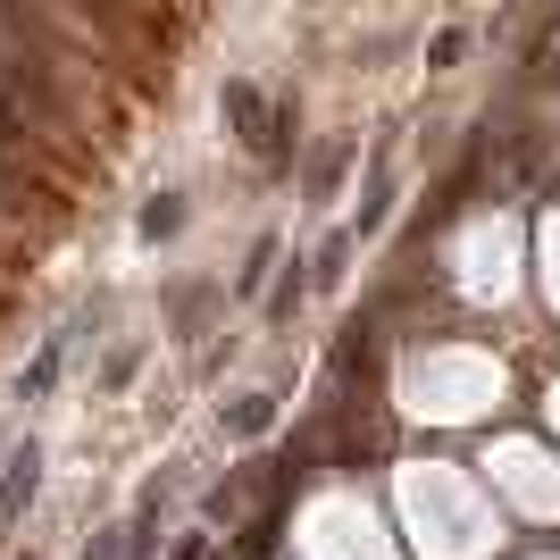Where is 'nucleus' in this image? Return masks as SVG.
Wrapping results in <instances>:
<instances>
[{
	"label": "nucleus",
	"instance_id": "f257e3e1",
	"mask_svg": "<svg viewBox=\"0 0 560 560\" xmlns=\"http://www.w3.org/2000/svg\"><path fill=\"white\" fill-rule=\"evenodd\" d=\"M34 486H43V444L25 435V444H9V460H0V527H18V518H25Z\"/></svg>",
	"mask_w": 560,
	"mask_h": 560
},
{
	"label": "nucleus",
	"instance_id": "f03ea898",
	"mask_svg": "<svg viewBox=\"0 0 560 560\" xmlns=\"http://www.w3.org/2000/svg\"><path fill=\"white\" fill-rule=\"evenodd\" d=\"M68 351H75V327H59V335H43V351H34V369L18 376V401H43L50 385H59V369H68Z\"/></svg>",
	"mask_w": 560,
	"mask_h": 560
}]
</instances>
